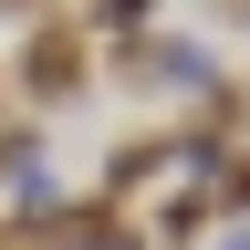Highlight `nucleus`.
Returning <instances> with one entry per match:
<instances>
[{
  "label": "nucleus",
  "instance_id": "f257e3e1",
  "mask_svg": "<svg viewBox=\"0 0 250 250\" xmlns=\"http://www.w3.org/2000/svg\"><path fill=\"white\" fill-rule=\"evenodd\" d=\"M94 73V31L83 21H42V31H21V94L31 104H73Z\"/></svg>",
  "mask_w": 250,
  "mask_h": 250
},
{
  "label": "nucleus",
  "instance_id": "20e7f679",
  "mask_svg": "<svg viewBox=\"0 0 250 250\" xmlns=\"http://www.w3.org/2000/svg\"><path fill=\"white\" fill-rule=\"evenodd\" d=\"M156 11H167V0H83V31H94V42H104V31H115V42H146Z\"/></svg>",
  "mask_w": 250,
  "mask_h": 250
},
{
  "label": "nucleus",
  "instance_id": "39448f33",
  "mask_svg": "<svg viewBox=\"0 0 250 250\" xmlns=\"http://www.w3.org/2000/svg\"><path fill=\"white\" fill-rule=\"evenodd\" d=\"M208 208H219L208 188H198V177H177V198L156 208V240H167V250H177V240H198V229H208Z\"/></svg>",
  "mask_w": 250,
  "mask_h": 250
},
{
  "label": "nucleus",
  "instance_id": "423d86ee",
  "mask_svg": "<svg viewBox=\"0 0 250 250\" xmlns=\"http://www.w3.org/2000/svg\"><path fill=\"white\" fill-rule=\"evenodd\" d=\"M219 208H240V219H250V146L219 156Z\"/></svg>",
  "mask_w": 250,
  "mask_h": 250
},
{
  "label": "nucleus",
  "instance_id": "0eeeda50",
  "mask_svg": "<svg viewBox=\"0 0 250 250\" xmlns=\"http://www.w3.org/2000/svg\"><path fill=\"white\" fill-rule=\"evenodd\" d=\"M0 21H21V31H42V21H52V0H0Z\"/></svg>",
  "mask_w": 250,
  "mask_h": 250
},
{
  "label": "nucleus",
  "instance_id": "7ed1b4c3",
  "mask_svg": "<svg viewBox=\"0 0 250 250\" xmlns=\"http://www.w3.org/2000/svg\"><path fill=\"white\" fill-rule=\"evenodd\" d=\"M62 240H73V250H146V229H136V219H115V198L73 208V219H62Z\"/></svg>",
  "mask_w": 250,
  "mask_h": 250
},
{
  "label": "nucleus",
  "instance_id": "f03ea898",
  "mask_svg": "<svg viewBox=\"0 0 250 250\" xmlns=\"http://www.w3.org/2000/svg\"><path fill=\"white\" fill-rule=\"evenodd\" d=\"M125 73H136V83H177V94H198V104H208V94H229L219 52H208V42H188V31H156V42H136V52H125Z\"/></svg>",
  "mask_w": 250,
  "mask_h": 250
}]
</instances>
